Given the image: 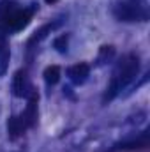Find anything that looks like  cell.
Wrapping results in <instances>:
<instances>
[{
  "label": "cell",
  "mask_w": 150,
  "mask_h": 152,
  "mask_svg": "<svg viewBox=\"0 0 150 152\" xmlns=\"http://www.w3.org/2000/svg\"><path fill=\"white\" fill-rule=\"evenodd\" d=\"M25 131H27V126H25L21 115H14V117H11V118L7 120V134H9L11 140L20 138Z\"/></svg>",
  "instance_id": "8992f818"
},
{
  "label": "cell",
  "mask_w": 150,
  "mask_h": 152,
  "mask_svg": "<svg viewBox=\"0 0 150 152\" xmlns=\"http://www.w3.org/2000/svg\"><path fill=\"white\" fill-rule=\"evenodd\" d=\"M46 2H48V4H53V2H57V0H46Z\"/></svg>",
  "instance_id": "7c38bea8"
},
{
  "label": "cell",
  "mask_w": 150,
  "mask_h": 152,
  "mask_svg": "<svg viewBox=\"0 0 150 152\" xmlns=\"http://www.w3.org/2000/svg\"><path fill=\"white\" fill-rule=\"evenodd\" d=\"M37 101H39V96L36 90H32L28 94V104H27V110L21 113V118L27 126V129L34 127L36 122H37Z\"/></svg>",
  "instance_id": "5b68a950"
},
{
  "label": "cell",
  "mask_w": 150,
  "mask_h": 152,
  "mask_svg": "<svg viewBox=\"0 0 150 152\" xmlns=\"http://www.w3.org/2000/svg\"><path fill=\"white\" fill-rule=\"evenodd\" d=\"M69 78L74 81V83H83L85 80H87V76L90 73V67H88V64H85V62H79V64H74V66H71L69 67Z\"/></svg>",
  "instance_id": "52a82bcc"
},
{
  "label": "cell",
  "mask_w": 150,
  "mask_h": 152,
  "mask_svg": "<svg viewBox=\"0 0 150 152\" xmlns=\"http://www.w3.org/2000/svg\"><path fill=\"white\" fill-rule=\"evenodd\" d=\"M32 14H34V9H12L7 16L2 18V23L9 30H21L30 23Z\"/></svg>",
  "instance_id": "7a4b0ae2"
},
{
  "label": "cell",
  "mask_w": 150,
  "mask_h": 152,
  "mask_svg": "<svg viewBox=\"0 0 150 152\" xmlns=\"http://www.w3.org/2000/svg\"><path fill=\"white\" fill-rule=\"evenodd\" d=\"M60 80V67L58 66H48L44 69V81L48 85H55Z\"/></svg>",
  "instance_id": "9c48e42d"
},
{
  "label": "cell",
  "mask_w": 150,
  "mask_h": 152,
  "mask_svg": "<svg viewBox=\"0 0 150 152\" xmlns=\"http://www.w3.org/2000/svg\"><path fill=\"white\" fill-rule=\"evenodd\" d=\"M9 44H7V39L0 36V75H4L7 71V66H9Z\"/></svg>",
  "instance_id": "ba28073f"
},
{
  "label": "cell",
  "mask_w": 150,
  "mask_h": 152,
  "mask_svg": "<svg viewBox=\"0 0 150 152\" xmlns=\"http://www.w3.org/2000/svg\"><path fill=\"white\" fill-rule=\"evenodd\" d=\"M115 14L122 21H145L147 20V12L141 9V5H136V2L118 4L115 7Z\"/></svg>",
  "instance_id": "3957f363"
},
{
  "label": "cell",
  "mask_w": 150,
  "mask_h": 152,
  "mask_svg": "<svg viewBox=\"0 0 150 152\" xmlns=\"http://www.w3.org/2000/svg\"><path fill=\"white\" fill-rule=\"evenodd\" d=\"M138 71H140V58H138L134 53L124 55V57L118 60V64H117V67H115V71H113L110 85H108L106 94H104V103H106V101H111L122 88H125V87L136 78Z\"/></svg>",
  "instance_id": "6da1fadb"
},
{
  "label": "cell",
  "mask_w": 150,
  "mask_h": 152,
  "mask_svg": "<svg viewBox=\"0 0 150 152\" xmlns=\"http://www.w3.org/2000/svg\"><path fill=\"white\" fill-rule=\"evenodd\" d=\"M50 30H51V25H44L42 28H39L37 32H34V36L30 37V41H28V44H34L36 41L39 42V41H41L42 37H46V32H50Z\"/></svg>",
  "instance_id": "30bf717a"
},
{
  "label": "cell",
  "mask_w": 150,
  "mask_h": 152,
  "mask_svg": "<svg viewBox=\"0 0 150 152\" xmlns=\"http://www.w3.org/2000/svg\"><path fill=\"white\" fill-rule=\"evenodd\" d=\"M32 85L28 81V76H27V71L25 69H20L16 71L14 75V80H12V94L16 97H28V94L32 92Z\"/></svg>",
  "instance_id": "277c9868"
},
{
  "label": "cell",
  "mask_w": 150,
  "mask_h": 152,
  "mask_svg": "<svg viewBox=\"0 0 150 152\" xmlns=\"http://www.w3.org/2000/svg\"><path fill=\"white\" fill-rule=\"evenodd\" d=\"M55 48L64 53V51L67 50V36H60V37L57 39V41H55Z\"/></svg>",
  "instance_id": "8fae6325"
}]
</instances>
